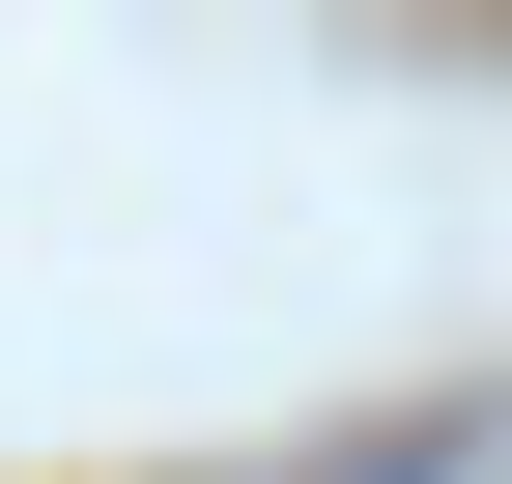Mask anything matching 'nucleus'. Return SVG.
<instances>
[{"mask_svg": "<svg viewBox=\"0 0 512 484\" xmlns=\"http://www.w3.org/2000/svg\"><path fill=\"white\" fill-rule=\"evenodd\" d=\"M342 484H370V456H342Z\"/></svg>", "mask_w": 512, "mask_h": 484, "instance_id": "1", "label": "nucleus"}]
</instances>
